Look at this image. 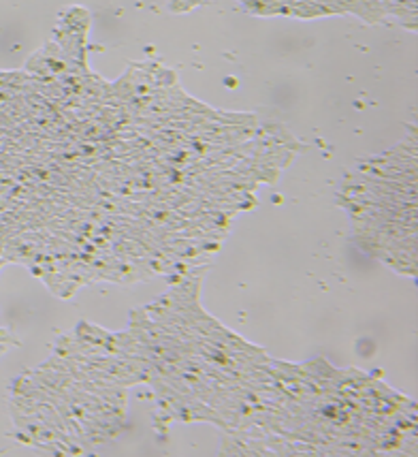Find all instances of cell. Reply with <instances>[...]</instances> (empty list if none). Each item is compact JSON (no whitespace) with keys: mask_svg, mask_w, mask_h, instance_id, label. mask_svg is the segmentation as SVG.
Instances as JSON below:
<instances>
[{"mask_svg":"<svg viewBox=\"0 0 418 457\" xmlns=\"http://www.w3.org/2000/svg\"><path fill=\"white\" fill-rule=\"evenodd\" d=\"M346 210L365 246L390 268H416V156L408 139L378 161L367 162L344 188Z\"/></svg>","mask_w":418,"mask_h":457,"instance_id":"6da1fadb","label":"cell"}]
</instances>
